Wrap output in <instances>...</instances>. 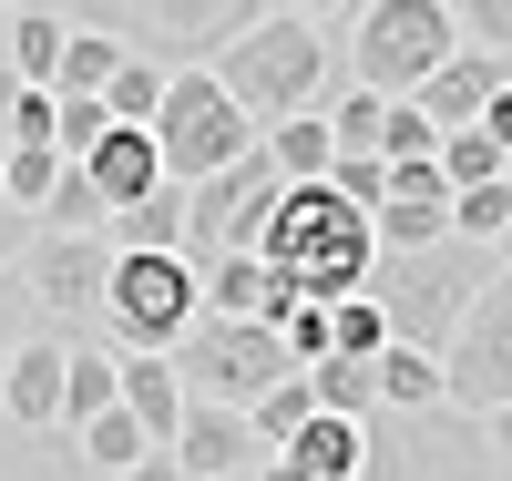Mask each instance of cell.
Here are the masks:
<instances>
[{
	"instance_id": "cell-1",
	"label": "cell",
	"mask_w": 512,
	"mask_h": 481,
	"mask_svg": "<svg viewBox=\"0 0 512 481\" xmlns=\"http://www.w3.org/2000/svg\"><path fill=\"white\" fill-rule=\"evenodd\" d=\"M256 256H267V277L297 287L308 308H338V297L369 287L379 236H369V215H359L349 195H328V185H287L277 215H267V236H256Z\"/></svg>"
},
{
	"instance_id": "cell-2",
	"label": "cell",
	"mask_w": 512,
	"mask_h": 481,
	"mask_svg": "<svg viewBox=\"0 0 512 481\" xmlns=\"http://www.w3.org/2000/svg\"><path fill=\"white\" fill-rule=\"evenodd\" d=\"M492 277H502V256H492V246L441 236V246H420V256H379L359 297L390 318V348H420V359H441L451 328L472 318V297H482Z\"/></svg>"
},
{
	"instance_id": "cell-3",
	"label": "cell",
	"mask_w": 512,
	"mask_h": 481,
	"mask_svg": "<svg viewBox=\"0 0 512 481\" xmlns=\"http://www.w3.org/2000/svg\"><path fill=\"white\" fill-rule=\"evenodd\" d=\"M277 0H62V21L72 31H103L113 52H134V62H175V72H205L216 52H236V41L267 21Z\"/></svg>"
},
{
	"instance_id": "cell-4",
	"label": "cell",
	"mask_w": 512,
	"mask_h": 481,
	"mask_svg": "<svg viewBox=\"0 0 512 481\" xmlns=\"http://www.w3.org/2000/svg\"><path fill=\"white\" fill-rule=\"evenodd\" d=\"M226 82V103L267 134V123H287V113H318V93H328V41H318V21H297V11H267L236 52H216L205 62Z\"/></svg>"
},
{
	"instance_id": "cell-5",
	"label": "cell",
	"mask_w": 512,
	"mask_h": 481,
	"mask_svg": "<svg viewBox=\"0 0 512 481\" xmlns=\"http://www.w3.org/2000/svg\"><path fill=\"white\" fill-rule=\"evenodd\" d=\"M359 481H492V441L461 410H369Z\"/></svg>"
},
{
	"instance_id": "cell-6",
	"label": "cell",
	"mask_w": 512,
	"mask_h": 481,
	"mask_svg": "<svg viewBox=\"0 0 512 481\" xmlns=\"http://www.w3.org/2000/svg\"><path fill=\"white\" fill-rule=\"evenodd\" d=\"M205 318L195 267L185 256H113V287H103V338L113 359H175V338Z\"/></svg>"
},
{
	"instance_id": "cell-7",
	"label": "cell",
	"mask_w": 512,
	"mask_h": 481,
	"mask_svg": "<svg viewBox=\"0 0 512 481\" xmlns=\"http://www.w3.org/2000/svg\"><path fill=\"white\" fill-rule=\"evenodd\" d=\"M144 134L164 154V185H205V174H226L236 154H256V123L226 103L216 72H164V113Z\"/></svg>"
},
{
	"instance_id": "cell-8",
	"label": "cell",
	"mask_w": 512,
	"mask_h": 481,
	"mask_svg": "<svg viewBox=\"0 0 512 481\" xmlns=\"http://www.w3.org/2000/svg\"><path fill=\"white\" fill-rule=\"evenodd\" d=\"M451 52H461L451 0H369L359 31H349V62H359V82H369L379 103H410Z\"/></svg>"
},
{
	"instance_id": "cell-9",
	"label": "cell",
	"mask_w": 512,
	"mask_h": 481,
	"mask_svg": "<svg viewBox=\"0 0 512 481\" xmlns=\"http://www.w3.org/2000/svg\"><path fill=\"white\" fill-rule=\"evenodd\" d=\"M175 379L205 410H246V400H267L277 379H297V359L277 348V328H256V318H195L175 338Z\"/></svg>"
},
{
	"instance_id": "cell-10",
	"label": "cell",
	"mask_w": 512,
	"mask_h": 481,
	"mask_svg": "<svg viewBox=\"0 0 512 481\" xmlns=\"http://www.w3.org/2000/svg\"><path fill=\"white\" fill-rule=\"evenodd\" d=\"M441 389H451L461 420L512 410V267L472 297V318L451 328V348H441Z\"/></svg>"
},
{
	"instance_id": "cell-11",
	"label": "cell",
	"mask_w": 512,
	"mask_h": 481,
	"mask_svg": "<svg viewBox=\"0 0 512 481\" xmlns=\"http://www.w3.org/2000/svg\"><path fill=\"white\" fill-rule=\"evenodd\" d=\"M277 164L267 154H236L226 174H205V185H185V256H226V246H256L277 215Z\"/></svg>"
},
{
	"instance_id": "cell-12",
	"label": "cell",
	"mask_w": 512,
	"mask_h": 481,
	"mask_svg": "<svg viewBox=\"0 0 512 481\" xmlns=\"http://www.w3.org/2000/svg\"><path fill=\"white\" fill-rule=\"evenodd\" d=\"M103 287H113V236H31L21 297H31L62 338H72L82 318H103Z\"/></svg>"
},
{
	"instance_id": "cell-13",
	"label": "cell",
	"mask_w": 512,
	"mask_h": 481,
	"mask_svg": "<svg viewBox=\"0 0 512 481\" xmlns=\"http://www.w3.org/2000/svg\"><path fill=\"white\" fill-rule=\"evenodd\" d=\"M62 369H72L62 328H31L11 348V369H0V420H11L21 441H52V430H62Z\"/></svg>"
},
{
	"instance_id": "cell-14",
	"label": "cell",
	"mask_w": 512,
	"mask_h": 481,
	"mask_svg": "<svg viewBox=\"0 0 512 481\" xmlns=\"http://www.w3.org/2000/svg\"><path fill=\"white\" fill-rule=\"evenodd\" d=\"M502 82H512V62L502 52H472V41H461V52L431 72V82H420V123H431V134H472V123H482V103L502 93Z\"/></svg>"
},
{
	"instance_id": "cell-15",
	"label": "cell",
	"mask_w": 512,
	"mask_h": 481,
	"mask_svg": "<svg viewBox=\"0 0 512 481\" xmlns=\"http://www.w3.org/2000/svg\"><path fill=\"white\" fill-rule=\"evenodd\" d=\"M175 471L185 481H246V471H267V451H256V430H246V410H185V430H175Z\"/></svg>"
},
{
	"instance_id": "cell-16",
	"label": "cell",
	"mask_w": 512,
	"mask_h": 481,
	"mask_svg": "<svg viewBox=\"0 0 512 481\" xmlns=\"http://www.w3.org/2000/svg\"><path fill=\"white\" fill-rule=\"evenodd\" d=\"M82 174H93V195H103V215H123V205H144L154 185H164V154H154V134H134V123H113V134L82 154Z\"/></svg>"
},
{
	"instance_id": "cell-17",
	"label": "cell",
	"mask_w": 512,
	"mask_h": 481,
	"mask_svg": "<svg viewBox=\"0 0 512 481\" xmlns=\"http://www.w3.org/2000/svg\"><path fill=\"white\" fill-rule=\"evenodd\" d=\"M185 267H195V297H205V318H267V297H277V277H267V256H256V246L185 256Z\"/></svg>"
},
{
	"instance_id": "cell-18",
	"label": "cell",
	"mask_w": 512,
	"mask_h": 481,
	"mask_svg": "<svg viewBox=\"0 0 512 481\" xmlns=\"http://www.w3.org/2000/svg\"><path fill=\"white\" fill-rule=\"evenodd\" d=\"M113 410H134V430L154 451H175V430H185V379H175V359H123V389H113Z\"/></svg>"
},
{
	"instance_id": "cell-19",
	"label": "cell",
	"mask_w": 512,
	"mask_h": 481,
	"mask_svg": "<svg viewBox=\"0 0 512 481\" xmlns=\"http://www.w3.org/2000/svg\"><path fill=\"white\" fill-rule=\"evenodd\" d=\"M103 236H113V256H185V185H154L144 205H123Z\"/></svg>"
},
{
	"instance_id": "cell-20",
	"label": "cell",
	"mask_w": 512,
	"mask_h": 481,
	"mask_svg": "<svg viewBox=\"0 0 512 481\" xmlns=\"http://www.w3.org/2000/svg\"><path fill=\"white\" fill-rule=\"evenodd\" d=\"M256 154L277 164V185H328V164H338V144H328V123H318V113L267 123V134H256Z\"/></svg>"
},
{
	"instance_id": "cell-21",
	"label": "cell",
	"mask_w": 512,
	"mask_h": 481,
	"mask_svg": "<svg viewBox=\"0 0 512 481\" xmlns=\"http://www.w3.org/2000/svg\"><path fill=\"white\" fill-rule=\"evenodd\" d=\"M113 389H123V359L72 338V369H62V430H93V420L113 410Z\"/></svg>"
},
{
	"instance_id": "cell-22",
	"label": "cell",
	"mask_w": 512,
	"mask_h": 481,
	"mask_svg": "<svg viewBox=\"0 0 512 481\" xmlns=\"http://www.w3.org/2000/svg\"><path fill=\"white\" fill-rule=\"evenodd\" d=\"M62 41H72V21H62V11H41V21H0V62H11V72L31 82V93H52Z\"/></svg>"
},
{
	"instance_id": "cell-23",
	"label": "cell",
	"mask_w": 512,
	"mask_h": 481,
	"mask_svg": "<svg viewBox=\"0 0 512 481\" xmlns=\"http://www.w3.org/2000/svg\"><path fill=\"white\" fill-rule=\"evenodd\" d=\"M379 410H451V389H441V359H420V348H379Z\"/></svg>"
},
{
	"instance_id": "cell-24",
	"label": "cell",
	"mask_w": 512,
	"mask_h": 481,
	"mask_svg": "<svg viewBox=\"0 0 512 481\" xmlns=\"http://www.w3.org/2000/svg\"><path fill=\"white\" fill-rule=\"evenodd\" d=\"M297 379H308V400L338 410V420H369V410H379V369H369V359H338V348H328V359L297 369Z\"/></svg>"
},
{
	"instance_id": "cell-25",
	"label": "cell",
	"mask_w": 512,
	"mask_h": 481,
	"mask_svg": "<svg viewBox=\"0 0 512 481\" xmlns=\"http://www.w3.org/2000/svg\"><path fill=\"white\" fill-rule=\"evenodd\" d=\"M31 226H41V236H103L113 215H103V195H93V174H82V164H62V174H52V195H41V215H31Z\"/></svg>"
},
{
	"instance_id": "cell-26",
	"label": "cell",
	"mask_w": 512,
	"mask_h": 481,
	"mask_svg": "<svg viewBox=\"0 0 512 481\" xmlns=\"http://www.w3.org/2000/svg\"><path fill=\"white\" fill-rule=\"evenodd\" d=\"M308 420H318L308 379H277L267 400H246V430H256V451H267V461H277V451H287V441H297V430H308Z\"/></svg>"
},
{
	"instance_id": "cell-27",
	"label": "cell",
	"mask_w": 512,
	"mask_h": 481,
	"mask_svg": "<svg viewBox=\"0 0 512 481\" xmlns=\"http://www.w3.org/2000/svg\"><path fill=\"white\" fill-rule=\"evenodd\" d=\"M318 123H328V144H338V154H379V123H390V103H379L369 82H349L338 103H318Z\"/></svg>"
},
{
	"instance_id": "cell-28",
	"label": "cell",
	"mask_w": 512,
	"mask_h": 481,
	"mask_svg": "<svg viewBox=\"0 0 512 481\" xmlns=\"http://www.w3.org/2000/svg\"><path fill=\"white\" fill-rule=\"evenodd\" d=\"M72 441H82V461H93L103 481H123V471H134V461L154 451V441H144V430H134V410H103L93 430H72Z\"/></svg>"
},
{
	"instance_id": "cell-29",
	"label": "cell",
	"mask_w": 512,
	"mask_h": 481,
	"mask_svg": "<svg viewBox=\"0 0 512 481\" xmlns=\"http://www.w3.org/2000/svg\"><path fill=\"white\" fill-rule=\"evenodd\" d=\"M103 134H113L103 93H52V154H62V164H82V154H93Z\"/></svg>"
},
{
	"instance_id": "cell-30",
	"label": "cell",
	"mask_w": 512,
	"mask_h": 481,
	"mask_svg": "<svg viewBox=\"0 0 512 481\" xmlns=\"http://www.w3.org/2000/svg\"><path fill=\"white\" fill-rule=\"evenodd\" d=\"M103 113H113V123H134V134H144V123L164 113V72H154V62H134V52H123V72L103 82Z\"/></svg>"
},
{
	"instance_id": "cell-31",
	"label": "cell",
	"mask_w": 512,
	"mask_h": 481,
	"mask_svg": "<svg viewBox=\"0 0 512 481\" xmlns=\"http://www.w3.org/2000/svg\"><path fill=\"white\" fill-rule=\"evenodd\" d=\"M113 72H123L113 41H103V31H72V41H62V72H52V93H103Z\"/></svg>"
},
{
	"instance_id": "cell-32",
	"label": "cell",
	"mask_w": 512,
	"mask_h": 481,
	"mask_svg": "<svg viewBox=\"0 0 512 481\" xmlns=\"http://www.w3.org/2000/svg\"><path fill=\"white\" fill-rule=\"evenodd\" d=\"M502 226H512V185H461L451 195V236L461 246H492Z\"/></svg>"
},
{
	"instance_id": "cell-33",
	"label": "cell",
	"mask_w": 512,
	"mask_h": 481,
	"mask_svg": "<svg viewBox=\"0 0 512 481\" xmlns=\"http://www.w3.org/2000/svg\"><path fill=\"white\" fill-rule=\"evenodd\" d=\"M502 164H512V154H502L492 134H441V185H451V195H461V185H502Z\"/></svg>"
},
{
	"instance_id": "cell-34",
	"label": "cell",
	"mask_w": 512,
	"mask_h": 481,
	"mask_svg": "<svg viewBox=\"0 0 512 481\" xmlns=\"http://www.w3.org/2000/svg\"><path fill=\"white\" fill-rule=\"evenodd\" d=\"M328 348L338 359H379V348H390V318H379L369 297H338L328 308Z\"/></svg>"
},
{
	"instance_id": "cell-35",
	"label": "cell",
	"mask_w": 512,
	"mask_h": 481,
	"mask_svg": "<svg viewBox=\"0 0 512 481\" xmlns=\"http://www.w3.org/2000/svg\"><path fill=\"white\" fill-rule=\"evenodd\" d=\"M379 164H441V134L420 123V103H390V123H379Z\"/></svg>"
},
{
	"instance_id": "cell-36",
	"label": "cell",
	"mask_w": 512,
	"mask_h": 481,
	"mask_svg": "<svg viewBox=\"0 0 512 481\" xmlns=\"http://www.w3.org/2000/svg\"><path fill=\"white\" fill-rule=\"evenodd\" d=\"M451 31L472 41V52H502L512 62V0H451Z\"/></svg>"
},
{
	"instance_id": "cell-37",
	"label": "cell",
	"mask_w": 512,
	"mask_h": 481,
	"mask_svg": "<svg viewBox=\"0 0 512 481\" xmlns=\"http://www.w3.org/2000/svg\"><path fill=\"white\" fill-rule=\"evenodd\" d=\"M328 195H349L359 215H379V195H390V164H379V154H338V164H328Z\"/></svg>"
},
{
	"instance_id": "cell-38",
	"label": "cell",
	"mask_w": 512,
	"mask_h": 481,
	"mask_svg": "<svg viewBox=\"0 0 512 481\" xmlns=\"http://www.w3.org/2000/svg\"><path fill=\"white\" fill-rule=\"evenodd\" d=\"M31 318H41V308L21 297V277H0V369H11V348L31 338Z\"/></svg>"
},
{
	"instance_id": "cell-39",
	"label": "cell",
	"mask_w": 512,
	"mask_h": 481,
	"mask_svg": "<svg viewBox=\"0 0 512 481\" xmlns=\"http://www.w3.org/2000/svg\"><path fill=\"white\" fill-rule=\"evenodd\" d=\"M11 144H41V154H52V93H21V113H11Z\"/></svg>"
},
{
	"instance_id": "cell-40",
	"label": "cell",
	"mask_w": 512,
	"mask_h": 481,
	"mask_svg": "<svg viewBox=\"0 0 512 481\" xmlns=\"http://www.w3.org/2000/svg\"><path fill=\"white\" fill-rule=\"evenodd\" d=\"M31 236H41V226H31V215H11V205H0V277H11V267H21V256H31Z\"/></svg>"
},
{
	"instance_id": "cell-41",
	"label": "cell",
	"mask_w": 512,
	"mask_h": 481,
	"mask_svg": "<svg viewBox=\"0 0 512 481\" xmlns=\"http://www.w3.org/2000/svg\"><path fill=\"white\" fill-rule=\"evenodd\" d=\"M472 134H492V144H502V154H512V82H502V93H492V103H482V123H472Z\"/></svg>"
},
{
	"instance_id": "cell-42",
	"label": "cell",
	"mask_w": 512,
	"mask_h": 481,
	"mask_svg": "<svg viewBox=\"0 0 512 481\" xmlns=\"http://www.w3.org/2000/svg\"><path fill=\"white\" fill-rule=\"evenodd\" d=\"M21 93H31V82H21L11 62H0V144H11V113H21Z\"/></svg>"
},
{
	"instance_id": "cell-43",
	"label": "cell",
	"mask_w": 512,
	"mask_h": 481,
	"mask_svg": "<svg viewBox=\"0 0 512 481\" xmlns=\"http://www.w3.org/2000/svg\"><path fill=\"white\" fill-rule=\"evenodd\" d=\"M123 481H185V471H175V451H144V461L123 471Z\"/></svg>"
},
{
	"instance_id": "cell-44",
	"label": "cell",
	"mask_w": 512,
	"mask_h": 481,
	"mask_svg": "<svg viewBox=\"0 0 512 481\" xmlns=\"http://www.w3.org/2000/svg\"><path fill=\"white\" fill-rule=\"evenodd\" d=\"M482 441H492V461L512 451V410H492V420H482Z\"/></svg>"
},
{
	"instance_id": "cell-45",
	"label": "cell",
	"mask_w": 512,
	"mask_h": 481,
	"mask_svg": "<svg viewBox=\"0 0 512 481\" xmlns=\"http://www.w3.org/2000/svg\"><path fill=\"white\" fill-rule=\"evenodd\" d=\"M277 11H297V21H328V11H349V0H277Z\"/></svg>"
},
{
	"instance_id": "cell-46",
	"label": "cell",
	"mask_w": 512,
	"mask_h": 481,
	"mask_svg": "<svg viewBox=\"0 0 512 481\" xmlns=\"http://www.w3.org/2000/svg\"><path fill=\"white\" fill-rule=\"evenodd\" d=\"M41 11H62V0H0V21H41Z\"/></svg>"
},
{
	"instance_id": "cell-47",
	"label": "cell",
	"mask_w": 512,
	"mask_h": 481,
	"mask_svg": "<svg viewBox=\"0 0 512 481\" xmlns=\"http://www.w3.org/2000/svg\"><path fill=\"white\" fill-rule=\"evenodd\" d=\"M0 205H11V185H0Z\"/></svg>"
},
{
	"instance_id": "cell-48",
	"label": "cell",
	"mask_w": 512,
	"mask_h": 481,
	"mask_svg": "<svg viewBox=\"0 0 512 481\" xmlns=\"http://www.w3.org/2000/svg\"><path fill=\"white\" fill-rule=\"evenodd\" d=\"M502 185H512V164H502Z\"/></svg>"
}]
</instances>
